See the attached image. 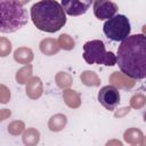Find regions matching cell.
<instances>
[{"label":"cell","instance_id":"obj_9","mask_svg":"<svg viewBox=\"0 0 146 146\" xmlns=\"http://www.w3.org/2000/svg\"><path fill=\"white\" fill-rule=\"evenodd\" d=\"M26 83H27L26 84V95L31 99H38L42 95V91H43V87H42V82H41L40 78L33 76Z\"/></svg>","mask_w":146,"mask_h":146},{"label":"cell","instance_id":"obj_11","mask_svg":"<svg viewBox=\"0 0 146 146\" xmlns=\"http://www.w3.org/2000/svg\"><path fill=\"white\" fill-rule=\"evenodd\" d=\"M110 81L114 84V87L117 86L123 89H130L135 86V80L129 79L128 76L119 72H113V74L110 76Z\"/></svg>","mask_w":146,"mask_h":146},{"label":"cell","instance_id":"obj_17","mask_svg":"<svg viewBox=\"0 0 146 146\" xmlns=\"http://www.w3.org/2000/svg\"><path fill=\"white\" fill-rule=\"evenodd\" d=\"M31 75H32V65H26V66H24V67H22L21 70L17 71L16 80H17L18 83L24 84L31 79Z\"/></svg>","mask_w":146,"mask_h":146},{"label":"cell","instance_id":"obj_20","mask_svg":"<svg viewBox=\"0 0 146 146\" xmlns=\"http://www.w3.org/2000/svg\"><path fill=\"white\" fill-rule=\"evenodd\" d=\"M11 51V42L7 39L1 36L0 38V57H6Z\"/></svg>","mask_w":146,"mask_h":146},{"label":"cell","instance_id":"obj_23","mask_svg":"<svg viewBox=\"0 0 146 146\" xmlns=\"http://www.w3.org/2000/svg\"><path fill=\"white\" fill-rule=\"evenodd\" d=\"M145 104V97L143 95H135L131 98V106L135 108H139Z\"/></svg>","mask_w":146,"mask_h":146},{"label":"cell","instance_id":"obj_4","mask_svg":"<svg viewBox=\"0 0 146 146\" xmlns=\"http://www.w3.org/2000/svg\"><path fill=\"white\" fill-rule=\"evenodd\" d=\"M83 59L87 64H100L106 66L116 65V56L112 51L105 50L102 40H91L83 46Z\"/></svg>","mask_w":146,"mask_h":146},{"label":"cell","instance_id":"obj_19","mask_svg":"<svg viewBox=\"0 0 146 146\" xmlns=\"http://www.w3.org/2000/svg\"><path fill=\"white\" fill-rule=\"evenodd\" d=\"M56 82L59 88H67L72 84V76L66 72H58L56 75Z\"/></svg>","mask_w":146,"mask_h":146},{"label":"cell","instance_id":"obj_22","mask_svg":"<svg viewBox=\"0 0 146 146\" xmlns=\"http://www.w3.org/2000/svg\"><path fill=\"white\" fill-rule=\"evenodd\" d=\"M9 99H10V90L5 84H0V103L6 104L9 102Z\"/></svg>","mask_w":146,"mask_h":146},{"label":"cell","instance_id":"obj_13","mask_svg":"<svg viewBox=\"0 0 146 146\" xmlns=\"http://www.w3.org/2000/svg\"><path fill=\"white\" fill-rule=\"evenodd\" d=\"M67 123V117L64 114H55L50 117L48 127L51 131H60Z\"/></svg>","mask_w":146,"mask_h":146},{"label":"cell","instance_id":"obj_3","mask_svg":"<svg viewBox=\"0 0 146 146\" xmlns=\"http://www.w3.org/2000/svg\"><path fill=\"white\" fill-rule=\"evenodd\" d=\"M25 2L0 1V33H14L27 24L29 14L23 7Z\"/></svg>","mask_w":146,"mask_h":146},{"label":"cell","instance_id":"obj_24","mask_svg":"<svg viewBox=\"0 0 146 146\" xmlns=\"http://www.w3.org/2000/svg\"><path fill=\"white\" fill-rule=\"evenodd\" d=\"M11 112L9 110H0V121H3L5 119H7L8 116H10Z\"/></svg>","mask_w":146,"mask_h":146},{"label":"cell","instance_id":"obj_5","mask_svg":"<svg viewBox=\"0 0 146 146\" xmlns=\"http://www.w3.org/2000/svg\"><path fill=\"white\" fill-rule=\"evenodd\" d=\"M131 25L127 16L124 15H115L112 18L107 19L104 23L103 32L104 34L112 41L119 42L123 41L125 38L130 35Z\"/></svg>","mask_w":146,"mask_h":146},{"label":"cell","instance_id":"obj_8","mask_svg":"<svg viewBox=\"0 0 146 146\" xmlns=\"http://www.w3.org/2000/svg\"><path fill=\"white\" fill-rule=\"evenodd\" d=\"M62 8L64 9L65 14L70 16H79L89 9L91 6V1H79V0H63L60 2Z\"/></svg>","mask_w":146,"mask_h":146},{"label":"cell","instance_id":"obj_10","mask_svg":"<svg viewBox=\"0 0 146 146\" xmlns=\"http://www.w3.org/2000/svg\"><path fill=\"white\" fill-rule=\"evenodd\" d=\"M40 50L42 54H44L46 56H52L55 54H57L59 51V44H58V41L56 39H51V38H47V39H43L40 44Z\"/></svg>","mask_w":146,"mask_h":146},{"label":"cell","instance_id":"obj_15","mask_svg":"<svg viewBox=\"0 0 146 146\" xmlns=\"http://www.w3.org/2000/svg\"><path fill=\"white\" fill-rule=\"evenodd\" d=\"M40 140V133L38 130L30 128L23 133V143L25 146H36Z\"/></svg>","mask_w":146,"mask_h":146},{"label":"cell","instance_id":"obj_21","mask_svg":"<svg viewBox=\"0 0 146 146\" xmlns=\"http://www.w3.org/2000/svg\"><path fill=\"white\" fill-rule=\"evenodd\" d=\"M24 130V123L22 121H14L8 125V131L11 135H19Z\"/></svg>","mask_w":146,"mask_h":146},{"label":"cell","instance_id":"obj_7","mask_svg":"<svg viewBox=\"0 0 146 146\" xmlns=\"http://www.w3.org/2000/svg\"><path fill=\"white\" fill-rule=\"evenodd\" d=\"M116 11H117V5L113 1L96 0L94 2V14L100 21L112 18L113 16H115Z\"/></svg>","mask_w":146,"mask_h":146},{"label":"cell","instance_id":"obj_16","mask_svg":"<svg viewBox=\"0 0 146 146\" xmlns=\"http://www.w3.org/2000/svg\"><path fill=\"white\" fill-rule=\"evenodd\" d=\"M81 81L86 84V86H89V87H97L100 84V80L98 78V75L95 73V72H91V71H84L82 74H81Z\"/></svg>","mask_w":146,"mask_h":146},{"label":"cell","instance_id":"obj_18","mask_svg":"<svg viewBox=\"0 0 146 146\" xmlns=\"http://www.w3.org/2000/svg\"><path fill=\"white\" fill-rule=\"evenodd\" d=\"M58 44L59 48L64 49V50H72L75 47V42L72 39V36H70L68 34H60L58 38Z\"/></svg>","mask_w":146,"mask_h":146},{"label":"cell","instance_id":"obj_14","mask_svg":"<svg viewBox=\"0 0 146 146\" xmlns=\"http://www.w3.org/2000/svg\"><path fill=\"white\" fill-rule=\"evenodd\" d=\"M63 98H64L65 103H66L71 108H76V107H79L80 104H81L80 95H79L76 91L71 90V89L64 90V92H63Z\"/></svg>","mask_w":146,"mask_h":146},{"label":"cell","instance_id":"obj_1","mask_svg":"<svg viewBox=\"0 0 146 146\" xmlns=\"http://www.w3.org/2000/svg\"><path fill=\"white\" fill-rule=\"evenodd\" d=\"M116 65L122 74L132 80H143L146 76V36L133 34L121 41L117 48Z\"/></svg>","mask_w":146,"mask_h":146},{"label":"cell","instance_id":"obj_2","mask_svg":"<svg viewBox=\"0 0 146 146\" xmlns=\"http://www.w3.org/2000/svg\"><path fill=\"white\" fill-rule=\"evenodd\" d=\"M31 19L40 31L55 33L66 24V14L57 1H38L31 7Z\"/></svg>","mask_w":146,"mask_h":146},{"label":"cell","instance_id":"obj_12","mask_svg":"<svg viewBox=\"0 0 146 146\" xmlns=\"http://www.w3.org/2000/svg\"><path fill=\"white\" fill-rule=\"evenodd\" d=\"M14 58L17 63L19 64H30L33 59V52L30 48H26V47H19L15 50L14 52Z\"/></svg>","mask_w":146,"mask_h":146},{"label":"cell","instance_id":"obj_6","mask_svg":"<svg viewBox=\"0 0 146 146\" xmlns=\"http://www.w3.org/2000/svg\"><path fill=\"white\" fill-rule=\"evenodd\" d=\"M98 102L107 111H114L120 104V92L114 86H105L98 92Z\"/></svg>","mask_w":146,"mask_h":146}]
</instances>
